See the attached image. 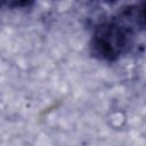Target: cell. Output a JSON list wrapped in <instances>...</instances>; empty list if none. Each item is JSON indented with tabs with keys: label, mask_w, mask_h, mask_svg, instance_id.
Masks as SVG:
<instances>
[{
	"label": "cell",
	"mask_w": 146,
	"mask_h": 146,
	"mask_svg": "<svg viewBox=\"0 0 146 146\" xmlns=\"http://www.w3.org/2000/svg\"><path fill=\"white\" fill-rule=\"evenodd\" d=\"M132 38V30L125 17L104 21L92 32L90 51L99 60L114 62L128 52Z\"/></svg>",
	"instance_id": "1"
}]
</instances>
